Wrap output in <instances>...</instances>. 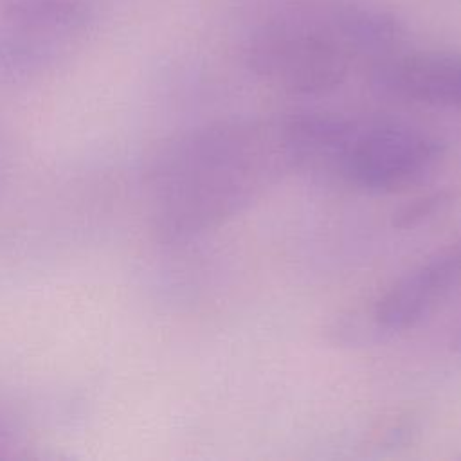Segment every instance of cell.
<instances>
[{"label":"cell","instance_id":"1","mask_svg":"<svg viewBox=\"0 0 461 461\" xmlns=\"http://www.w3.org/2000/svg\"><path fill=\"white\" fill-rule=\"evenodd\" d=\"M297 171L285 115L214 122L169 139L146 176L155 238L180 245L243 212L286 173Z\"/></svg>","mask_w":461,"mask_h":461},{"label":"cell","instance_id":"2","mask_svg":"<svg viewBox=\"0 0 461 461\" xmlns=\"http://www.w3.org/2000/svg\"><path fill=\"white\" fill-rule=\"evenodd\" d=\"M443 151V142L421 128L330 113L310 169L367 193H394L423 180Z\"/></svg>","mask_w":461,"mask_h":461},{"label":"cell","instance_id":"3","mask_svg":"<svg viewBox=\"0 0 461 461\" xmlns=\"http://www.w3.org/2000/svg\"><path fill=\"white\" fill-rule=\"evenodd\" d=\"M355 58L360 54L348 31L344 7L267 23L254 32L245 50L256 76L299 95H319L340 86Z\"/></svg>","mask_w":461,"mask_h":461},{"label":"cell","instance_id":"4","mask_svg":"<svg viewBox=\"0 0 461 461\" xmlns=\"http://www.w3.org/2000/svg\"><path fill=\"white\" fill-rule=\"evenodd\" d=\"M90 29L79 0H16L0 18V70L36 77L77 50Z\"/></svg>","mask_w":461,"mask_h":461},{"label":"cell","instance_id":"5","mask_svg":"<svg viewBox=\"0 0 461 461\" xmlns=\"http://www.w3.org/2000/svg\"><path fill=\"white\" fill-rule=\"evenodd\" d=\"M461 285V241L425 259L398 277L375 303L373 321L380 330L403 331L427 317Z\"/></svg>","mask_w":461,"mask_h":461},{"label":"cell","instance_id":"6","mask_svg":"<svg viewBox=\"0 0 461 461\" xmlns=\"http://www.w3.org/2000/svg\"><path fill=\"white\" fill-rule=\"evenodd\" d=\"M373 83L400 99L461 108V52L420 50L375 61Z\"/></svg>","mask_w":461,"mask_h":461},{"label":"cell","instance_id":"7","mask_svg":"<svg viewBox=\"0 0 461 461\" xmlns=\"http://www.w3.org/2000/svg\"><path fill=\"white\" fill-rule=\"evenodd\" d=\"M454 194L450 191H438L425 196H420L409 203H405L398 212H394L393 225L398 229H412L420 223L434 218L445 207L450 205Z\"/></svg>","mask_w":461,"mask_h":461},{"label":"cell","instance_id":"8","mask_svg":"<svg viewBox=\"0 0 461 461\" xmlns=\"http://www.w3.org/2000/svg\"><path fill=\"white\" fill-rule=\"evenodd\" d=\"M22 418L7 405L0 402V456L4 450L18 447L23 439Z\"/></svg>","mask_w":461,"mask_h":461},{"label":"cell","instance_id":"9","mask_svg":"<svg viewBox=\"0 0 461 461\" xmlns=\"http://www.w3.org/2000/svg\"><path fill=\"white\" fill-rule=\"evenodd\" d=\"M452 348H454V349H457V351H461V330L457 331L456 339L452 340Z\"/></svg>","mask_w":461,"mask_h":461}]
</instances>
